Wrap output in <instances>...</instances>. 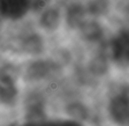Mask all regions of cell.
<instances>
[{
	"label": "cell",
	"mask_w": 129,
	"mask_h": 126,
	"mask_svg": "<svg viewBox=\"0 0 129 126\" xmlns=\"http://www.w3.org/2000/svg\"><path fill=\"white\" fill-rule=\"evenodd\" d=\"M84 10L80 5H73L67 10V20L73 28L81 27L84 24Z\"/></svg>",
	"instance_id": "8992f818"
},
{
	"label": "cell",
	"mask_w": 129,
	"mask_h": 126,
	"mask_svg": "<svg viewBox=\"0 0 129 126\" xmlns=\"http://www.w3.org/2000/svg\"><path fill=\"white\" fill-rule=\"evenodd\" d=\"M59 21V14L57 11L54 9L47 10L43 14L41 19V24L43 27L50 30L57 28Z\"/></svg>",
	"instance_id": "9c48e42d"
},
{
	"label": "cell",
	"mask_w": 129,
	"mask_h": 126,
	"mask_svg": "<svg viewBox=\"0 0 129 126\" xmlns=\"http://www.w3.org/2000/svg\"><path fill=\"white\" fill-rule=\"evenodd\" d=\"M50 71V66L48 63L37 61L33 63L27 69V76L32 79H40L46 76Z\"/></svg>",
	"instance_id": "52a82bcc"
},
{
	"label": "cell",
	"mask_w": 129,
	"mask_h": 126,
	"mask_svg": "<svg viewBox=\"0 0 129 126\" xmlns=\"http://www.w3.org/2000/svg\"><path fill=\"white\" fill-rule=\"evenodd\" d=\"M81 28L82 35L88 41H97L102 37L103 30L96 22L84 23Z\"/></svg>",
	"instance_id": "ba28073f"
},
{
	"label": "cell",
	"mask_w": 129,
	"mask_h": 126,
	"mask_svg": "<svg viewBox=\"0 0 129 126\" xmlns=\"http://www.w3.org/2000/svg\"><path fill=\"white\" fill-rule=\"evenodd\" d=\"M122 95L125 96V97L129 101V87L125 89V91L123 92V94H122Z\"/></svg>",
	"instance_id": "9a60e30c"
},
{
	"label": "cell",
	"mask_w": 129,
	"mask_h": 126,
	"mask_svg": "<svg viewBox=\"0 0 129 126\" xmlns=\"http://www.w3.org/2000/svg\"><path fill=\"white\" fill-rule=\"evenodd\" d=\"M67 114L77 120H84L88 116V112L84 106L80 103H73L67 108Z\"/></svg>",
	"instance_id": "8fae6325"
},
{
	"label": "cell",
	"mask_w": 129,
	"mask_h": 126,
	"mask_svg": "<svg viewBox=\"0 0 129 126\" xmlns=\"http://www.w3.org/2000/svg\"><path fill=\"white\" fill-rule=\"evenodd\" d=\"M111 116L117 122H125L129 119V101L123 95L112 99L110 104Z\"/></svg>",
	"instance_id": "277c9868"
},
{
	"label": "cell",
	"mask_w": 129,
	"mask_h": 126,
	"mask_svg": "<svg viewBox=\"0 0 129 126\" xmlns=\"http://www.w3.org/2000/svg\"><path fill=\"white\" fill-rule=\"evenodd\" d=\"M114 61L122 66L129 65V31H122L111 43Z\"/></svg>",
	"instance_id": "6da1fadb"
},
{
	"label": "cell",
	"mask_w": 129,
	"mask_h": 126,
	"mask_svg": "<svg viewBox=\"0 0 129 126\" xmlns=\"http://www.w3.org/2000/svg\"><path fill=\"white\" fill-rule=\"evenodd\" d=\"M1 13L10 19H19L29 9L28 0H0Z\"/></svg>",
	"instance_id": "3957f363"
},
{
	"label": "cell",
	"mask_w": 129,
	"mask_h": 126,
	"mask_svg": "<svg viewBox=\"0 0 129 126\" xmlns=\"http://www.w3.org/2000/svg\"><path fill=\"white\" fill-rule=\"evenodd\" d=\"M89 12L94 15H101L108 9V0H93L89 4Z\"/></svg>",
	"instance_id": "4fadbf2b"
},
{
	"label": "cell",
	"mask_w": 129,
	"mask_h": 126,
	"mask_svg": "<svg viewBox=\"0 0 129 126\" xmlns=\"http://www.w3.org/2000/svg\"><path fill=\"white\" fill-rule=\"evenodd\" d=\"M17 94L13 78L9 74L1 75L0 79V99L4 103H11Z\"/></svg>",
	"instance_id": "5b68a950"
},
{
	"label": "cell",
	"mask_w": 129,
	"mask_h": 126,
	"mask_svg": "<svg viewBox=\"0 0 129 126\" xmlns=\"http://www.w3.org/2000/svg\"><path fill=\"white\" fill-rule=\"evenodd\" d=\"M49 0H28L29 9L33 10H40L43 8Z\"/></svg>",
	"instance_id": "5bb4252c"
},
{
	"label": "cell",
	"mask_w": 129,
	"mask_h": 126,
	"mask_svg": "<svg viewBox=\"0 0 129 126\" xmlns=\"http://www.w3.org/2000/svg\"><path fill=\"white\" fill-rule=\"evenodd\" d=\"M26 121L29 125H39L45 122L43 101L37 96H32L27 101Z\"/></svg>",
	"instance_id": "7a4b0ae2"
},
{
	"label": "cell",
	"mask_w": 129,
	"mask_h": 126,
	"mask_svg": "<svg viewBox=\"0 0 129 126\" xmlns=\"http://www.w3.org/2000/svg\"><path fill=\"white\" fill-rule=\"evenodd\" d=\"M23 48L26 52L29 54L41 53L43 49V41L38 35H31L26 39L23 43Z\"/></svg>",
	"instance_id": "30bf717a"
},
{
	"label": "cell",
	"mask_w": 129,
	"mask_h": 126,
	"mask_svg": "<svg viewBox=\"0 0 129 126\" xmlns=\"http://www.w3.org/2000/svg\"><path fill=\"white\" fill-rule=\"evenodd\" d=\"M108 64L104 57H96L90 63V71L95 75H103L107 71Z\"/></svg>",
	"instance_id": "7c38bea8"
}]
</instances>
